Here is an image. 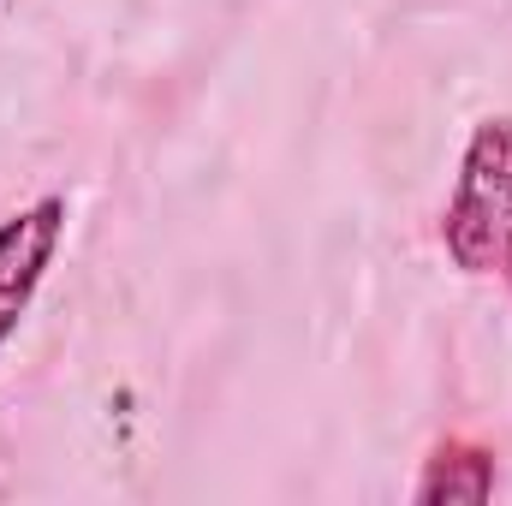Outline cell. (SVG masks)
Wrapping results in <instances>:
<instances>
[{"mask_svg": "<svg viewBox=\"0 0 512 506\" xmlns=\"http://www.w3.org/2000/svg\"><path fill=\"white\" fill-rule=\"evenodd\" d=\"M66 221H72V209H66L60 191H42L36 203L0 215V352L24 328V316H30L54 256L66 245Z\"/></svg>", "mask_w": 512, "mask_h": 506, "instance_id": "cell-2", "label": "cell"}, {"mask_svg": "<svg viewBox=\"0 0 512 506\" xmlns=\"http://www.w3.org/2000/svg\"><path fill=\"white\" fill-rule=\"evenodd\" d=\"M441 251L459 274H495L512 304V114H489L465 137L453 197L441 209Z\"/></svg>", "mask_w": 512, "mask_h": 506, "instance_id": "cell-1", "label": "cell"}, {"mask_svg": "<svg viewBox=\"0 0 512 506\" xmlns=\"http://www.w3.org/2000/svg\"><path fill=\"white\" fill-rule=\"evenodd\" d=\"M501 483V465H495V447L471 441V435H447L435 441V453L423 459V477H417V501L441 506V501H489Z\"/></svg>", "mask_w": 512, "mask_h": 506, "instance_id": "cell-3", "label": "cell"}]
</instances>
